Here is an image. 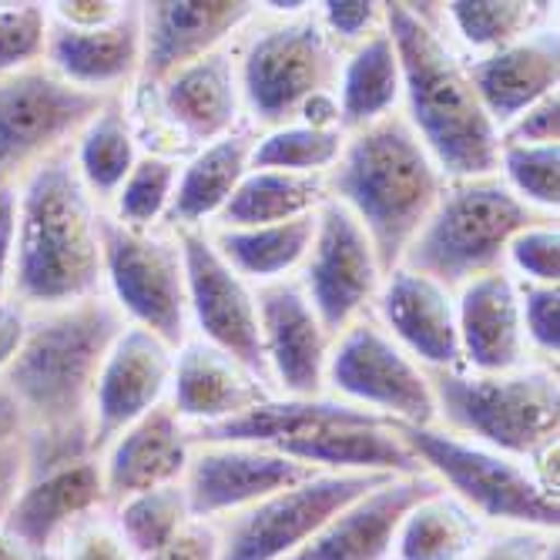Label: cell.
<instances>
[{"label":"cell","instance_id":"cb8c5ba5","mask_svg":"<svg viewBox=\"0 0 560 560\" xmlns=\"http://www.w3.org/2000/svg\"><path fill=\"white\" fill-rule=\"evenodd\" d=\"M436 487L440 483L427 474L393 477L342 506L289 560H389L402 514Z\"/></svg>","mask_w":560,"mask_h":560},{"label":"cell","instance_id":"8fae6325","mask_svg":"<svg viewBox=\"0 0 560 560\" xmlns=\"http://www.w3.org/2000/svg\"><path fill=\"white\" fill-rule=\"evenodd\" d=\"M326 393L389 423L436 427V399L427 370L410 360L373 316L336 336Z\"/></svg>","mask_w":560,"mask_h":560},{"label":"cell","instance_id":"30bf717a","mask_svg":"<svg viewBox=\"0 0 560 560\" xmlns=\"http://www.w3.org/2000/svg\"><path fill=\"white\" fill-rule=\"evenodd\" d=\"M105 101L61 81L47 65L0 78V185H18L65 151Z\"/></svg>","mask_w":560,"mask_h":560},{"label":"cell","instance_id":"836d02e7","mask_svg":"<svg viewBox=\"0 0 560 560\" xmlns=\"http://www.w3.org/2000/svg\"><path fill=\"white\" fill-rule=\"evenodd\" d=\"M329 198L326 175H292L272 168H248L238 182L235 195L229 198L225 212L215 219L212 229H256L292 222L313 215Z\"/></svg>","mask_w":560,"mask_h":560},{"label":"cell","instance_id":"f1b7e54d","mask_svg":"<svg viewBox=\"0 0 560 560\" xmlns=\"http://www.w3.org/2000/svg\"><path fill=\"white\" fill-rule=\"evenodd\" d=\"M259 131L242 125L238 131L198 148L195 155L182 162L178 185L172 195V209L165 215V229H212L215 219L225 212L229 198L235 195L238 182L252 168V148Z\"/></svg>","mask_w":560,"mask_h":560},{"label":"cell","instance_id":"52a82bcc","mask_svg":"<svg viewBox=\"0 0 560 560\" xmlns=\"http://www.w3.org/2000/svg\"><path fill=\"white\" fill-rule=\"evenodd\" d=\"M550 219L557 215L530 209L500 182V175L446 182L443 198L399 266L456 292L487 272L503 269L511 238Z\"/></svg>","mask_w":560,"mask_h":560},{"label":"cell","instance_id":"8992f818","mask_svg":"<svg viewBox=\"0 0 560 560\" xmlns=\"http://www.w3.org/2000/svg\"><path fill=\"white\" fill-rule=\"evenodd\" d=\"M245 125L272 131L295 125L302 105L336 91L342 50L316 18V4H259L232 44Z\"/></svg>","mask_w":560,"mask_h":560},{"label":"cell","instance_id":"74e56055","mask_svg":"<svg viewBox=\"0 0 560 560\" xmlns=\"http://www.w3.org/2000/svg\"><path fill=\"white\" fill-rule=\"evenodd\" d=\"M346 131H319L305 125H282L259 131L252 148V168H272L292 175H329L339 162Z\"/></svg>","mask_w":560,"mask_h":560},{"label":"cell","instance_id":"ba28073f","mask_svg":"<svg viewBox=\"0 0 560 560\" xmlns=\"http://www.w3.org/2000/svg\"><path fill=\"white\" fill-rule=\"evenodd\" d=\"M393 430L413 453L420 470L450 497L470 506L487 527H527L547 534L560 530L557 490H550L530 464L453 436L440 427L393 423Z\"/></svg>","mask_w":560,"mask_h":560},{"label":"cell","instance_id":"f5cc1de1","mask_svg":"<svg viewBox=\"0 0 560 560\" xmlns=\"http://www.w3.org/2000/svg\"><path fill=\"white\" fill-rule=\"evenodd\" d=\"M40 553H34L21 537H14L4 524H0V560H37Z\"/></svg>","mask_w":560,"mask_h":560},{"label":"cell","instance_id":"7a4b0ae2","mask_svg":"<svg viewBox=\"0 0 560 560\" xmlns=\"http://www.w3.org/2000/svg\"><path fill=\"white\" fill-rule=\"evenodd\" d=\"M402 74V118L427 144L446 182L497 175L500 131L487 118L460 55L443 27L440 4H386Z\"/></svg>","mask_w":560,"mask_h":560},{"label":"cell","instance_id":"c3c4849f","mask_svg":"<svg viewBox=\"0 0 560 560\" xmlns=\"http://www.w3.org/2000/svg\"><path fill=\"white\" fill-rule=\"evenodd\" d=\"M148 560H219V530L212 521H191L172 544Z\"/></svg>","mask_w":560,"mask_h":560},{"label":"cell","instance_id":"e0dca14e","mask_svg":"<svg viewBox=\"0 0 560 560\" xmlns=\"http://www.w3.org/2000/svg\"><path fill=\"white\" fill-rule=\"evenodd\" d=\"M248 0H151L141 4V88H155L178 68L235 44L256 21Z\"/></svg>","mask_w":560,"mask_h":560},{"label":"cell","instance_id":"d590c367","mask_svg":"<svg viewBox=\"0 0 560 560\" xmlns=\"http://www.w3.org/2000/svg\"><path fill=\"white\" fill-rule=\"evenodd\" d=\"M121 537L131 544V550L148 560L151 553H159L165 544H172L195 517L188 511V497L182 483L155 487L135 493L115 506H108Z\"/></svg>","mask_w":560,"mask_h":560},{"label":"cell","instance_id":"5b68a950","mask_svg":"<svg viewBox=\"0 0 560 560\" xmlns=\"http://www.w3.org/2000/svg\"><path fill=\"white\" fill-rule=\"evenodd\" d=\"M436 399V427L530 464L557 490L560 376L557 366L527 363L506 373L467 366L427 370Z\"/></svg>","mask_w":560,"mask_h":560},{"label":"cell","instance_id":"7bdbcfd3","mask_svg":"<svg viewBox=\"0 0 560 560\" xmlns=\"http://www.w3.org/2000/svg\"><path fill=\"white\" fill-rule=\"evenodd\" d=\"M58 560H141L131 544L121 537L112 511H94L84 521H78L50 550Z\"/></svg>","mask_w":560,"mask_h":560},{"label":"cell","instance_id":"f546056e","mask_svg":"<svg viewBox=\"0 0 560 560\" xmlns=\"http://www.w3.org/2000/svg\"><path fill=\"white\" fill-rule=\"evenodd\" d=\"M336 101H339V128L346 135L363 131L399 112L402 74H399V58H396V47L386 27L342 55Z\"/></svg>","mask_w":560,"mask_h":560},{"label":"cell","instance_id":"3957f363","mask_svg":"<svg viewBox=\"0 0 560 560\" xmlns=\"http://www.w3.org/2000/svg\"><path fill=\"white\" fill-rule=\"evenodd\" d=\"M21 219L11 299L47 313L105 292L101 219L105 209L84 188L71 144L18 182Z\"/></svg>","mask_w":560,"mask_h":560},{"label":"cell","instance_id":"9a60e30c","mask_svg":"<svg viewBox=\"0 0 560 560\" xmlns=\"http://www.w3.org/2000/svg\"><path fill=\"white\" fill-rule=\"evenodd\" d=\"M185 285H188V323L191 336L235 355L242 366L269 383L259 336L256 285L245 282L215 248L206 229H182ZM272 386V383H269Z\"/></svg>","mask_w":560,"mask_h":560},{"label":"cell","instance_id":"4316f807","mask_svg":"<svg viewBox=\"0 0 560 560\" xmlns=\"http://www.w3.org/2000/svg\"><path fill=\"white\" fill-rule=\"evenodd\" d=\"M105 506L108 497L105 480H101V464L97 456H88V460L27 477L4 527L34 553H50L78 521L94 511H105Z\"/></svg>","mask_w":560,"mask_h":560},{"label":"cell","instance_id":"ffe728a7","mask_svg":"<svg viewBox=\"0 0 560 560\" xmlns=\"http://www.w3.org/2000/svg\"><path fill=\"white\" fill-rule=\"evenodd\" d=\"M370 316L423 370L464 366L460 329H456V292L436 279L396 266L383 279Z\"/></svg>","mask_w":560,"mask_h":560},{"label":"cell","instance_id":"d4e9b609","mask_svg":"<svg viewBox=\"0 0 560 560\" xmlns=\"http://www.w3.org/2000/svg\"><path fill=\"white\" fill-rule=\"evenodd\" d=\"M188 456H191V430L175 417L168 402L155 406V410L144 413L128 430H121L97 453L108 506L144 490L182 483Z\"/></svg>","mask_w":560,"mask_h":560},{"label":"cell","instance_id":"681fc988","mask_svg":"<svg viewBox=\"0 0 560 560\" xmlns=\"http://www.w3.org/2000/svg\"><path fill=\"white\" fill-rule=\"evenodd\" d=\"M27 483V446L24 436L0 443V524L8 521Z\"/></svg>","mask_w":560,"mask_h":560},{"label":"cell","instance_id":"5bb4252c","mask_svg":"<svg viewBox=\"0 0 560 560\" xmlns=\"http://www.w3.org/2000/svg\"><path fill=\"white\" fill-rule=\"evenodd\" d=\"M128 101L148 115H159V125L165 128L168 148L178 162L245 125L232 44L178 68L155 88L135 84Z\"/></svg>","mask_w":560,"mask_h":560},{"label":"cell","instance_id":"7402d4cb","mask_svg":"<svg viewBox=\"0 0 560 560\" xmlns=\"http://www.w3.org/2000/svg\"><path fill=\"white\" fill-rule=\"evenodd\" d=\"M272 396L279 393L259 373H252L235 355L206 339L188 336L175 349L168 406L188 430L225 423Z\"/></svg>","mask_w":560,"mask_h":560},{"label":"cell","instance_id":"1f68e13d","mask_svg":"<svg viewBox=\"0 0 560 560\" xmlns=\"http://www.w3.org/2000/svg\"><path fill=\"white\" fill-rule=\"evenodd\" d=\"M222 259L252 285H272L295 279L316 235V212L292 222L256 229H206Z\"/></svg>","mask_w":560,"mask_h":560},{"label":"cell","instance_id":"ee69618b","mask_svg":"<svg viewBox=\"0 0 560 560\" xmlns=\"http://www.w3.org/2000/svg\"><path fill=\"white\" fill-rule=\"evenodd\" d=\"M316 18L329 40L346 55V50L360 47L386 27V4H376V0H326V4H316Z\"/></svg>","mask_w":560,"mask_h":560},{"label":"cell","instance_id":"ac0fdd59","mask_svg":"<svg viewBox=\"0 0 560 560\" xmlns=\"http://www.w3.org/2000/svg\"><path fill=\"white\" fill-rule=\"evenodd\" d=\"M259 336L269 383L279 396H323L332 332L313 310L299 279L256 289Z\"/></svg>","mask_w":560,"mask_h":560},{"label":"cell","instance_id":"f6af8a7d","mask_svg":"<svg viewBox=\"0 0 560 560\" xmlns=\"http://www.w3.org/2000/svg\"><path fill=\"white\" fill-rule=\"evenodd\" d=\"M470 560H560L557 534L527 527H490Z\"/></svg>","mask_w":560,"mask_h":560},{"label":"cell","instance_id":"8d00e7d4","mask_svg":"<svg viewBox=\"0 0 560 560\" xmlns=\"http://www.w3.org/2000/svg\"><path fill=\"white\" fill-rule=\"evenodd\" d=\"M178 172H182L178 159L141 151V159L135 162L131 175L115 191L112 206L105 212L128 229H165V215L172 209Z\"/></svg>","mask_w":560,"mask_h":560},{"label":"cell","instance_id":"b9f144b4","mask_svg":"<svg viewBox=\"0 0 560 560\" xmlns=\"http://www.w3.org/2000/svg\"><path fill=\"white\" fill-rule=\"evenodd\" d=\"M521 289V319L530 355L537 363L557 366L560 355V285L517 282Z\"/></svg>","mask_w":560,"mask_h":560},{"label":"cell","instance_id":"9c48e42d","mask_svg":"<svg viewBox=\"0 0 560 560\" xmlns=\"http://www.w3.org/2000/svg\"><path fill=\"white\" fill-rule=\"evenodd\" d=\"M101 262H105V292L128 326L155 332L172 349L191 336L178 232L128 229L105 212L101 219Z\"/></svg>","mask_w":560,"mask_h":560},{"label":"cell","instance_id":"bcb514c9","mask_svg":"<svg viewBox=\"0 0 560 560\" xmlns=\"http://www.w3.org/2000/svg\"><path fill=\"white\" fill-rule=\"evenodd\" d=\"M500 144H560V94H547L500 131Z\"/></svg>","mask_w":560,"mask_h":560},{"label":"cell","instance_id":"60d3db41","mask_svg":"<svg viewBox=\"0 0 560 560\" xmlns=\"http://www.w3.org/2000/svg\"><path fill=\"white\" fill-rule=\"evenodd\" d=\"M503 269L517 282L557 285L560 282V229L557 219L517 232L506 245Z\"/></svg>","mask_w":560,"mask_h":560},{"label":"cell","instance_id":"f907efd6","mask_svg":"<svg viewBox=\"0 0 560 560\" xmlns=\"http://www.w3.org/2000/svg\"><path fill=\"white\" fill-rule=\"evenodd\" d=\"M27 326H31V313L18 299H0V380L14 366L18 352L27 339Z\"/></svg>","mask_w":560,"mask_h":560},{"label":"cell","instance_id":"277c9868","mask_svg":"<svg viewBox=\"0 0 560 560\" xmlns=\"http://www.w3.org/2000/svg\"><path fill=\"white\" fill-rule=\"evenodd\" d=\"M326 188L329 198L366 229L380 266L389 276L433 215L446 175L402 112H396L346 135L339 162L326 175Z\"/></svg>","mask_w":560,"mask_h":560},{"label":"cell","instance_id":"484cf974","mask_svg":"<svg viewBox=\"0 0 560 560\" xmlns=\"http://www.w3.org/2000/svg\"><path fill=\"white\" fill-rule=\"evenodd\" d=\"M470 84L480 97L487 118L503 131L540 97L557 91L560 81V37L553 21L506 44L493 55L467 61Z\"/></svg>","mask_w":560,"mask_h":560},{"label":"cell","instance_id":"4fadbf2b","mask_svg":"<svg viewBox=\"0 0 560 560\" xmlns=\"http://www.w3.org/2000/svg\"><path fill=\"white\" fill-rule=\"evenodd\" d=\"M295 279L336 339L352 323L373 313V302L383 289L386 272L380 266L366 229L339 201L326 198L316 209L313 248Z\"/></svg>","mask_w":560,"mask_h":560},{"label":"cell","instance_id":"f35d334b","mask_svg":"<svg viewBox=\"0 0 560 560\" xmlns=\"http://www.w3.org/2000/svg\"><path fill=\"white\" fill-rule=\"evenodd\" d=\"M500 182L544 215L560 206V144H500Z\"/></svg>","mask_w":560,"mask_h":560},{"label":"cell","instance_id":"7dc6e473","mask_svg":"<svg viewBox=\"0 0 560 560\" xmlns=\"http://www.w3.org/2000/svg\"><path fill=\"white\" fill-rule=\"evenodd\" d=\"M18 219H21V188L0 185V299L11 295L14 252H18Z\"/></svg>","mask_w":560,"mask_h":560},{"label":"cell","instance_id":"816d5d0a","mask_svg":"<svg viewBox=\"0 0 560 560\" xmlns=\"http://www.w3.org/2000/svg\"><path fill=\"white\" fill-rule=\"evenodd\" d=\"M18 436H24V413L18 399L11 396V389L4 386V380H0V443L18 440Z\"/></svg>","mask_w":560,"mask_h":560},{"label":"cell","instance_id":"44dd1931","mask_svg":"<svg viewBox=\"0 0 560 560\" xmlns=\"http://www.w3.org/2000/svg\"><path fill=\"white\" fill-rule=\"evenodd\" d=\"M44 65L91 94H128L141 74V4L97 27H71L47 14Z\"/></svg>","mask_w":560,"mask_h":560},{"label":"cell","instance_id":"6da1fadb","mask_svg":"<svg viewBox=\"0 0 560 560\" xmlns=\"http://www.w3.org/2000/svg\"><path fill=\"white\" fill-rule=\"evenodd\" d=\"M128 319L108 292L31 313L27 339L4 386L24 413L27 477L58 470L94 456L91 446V399L94 383L115 339Z\"/></svg>","mask_w":560,"mask_h":560},{"label":"cell","instance_id":"7c38bea8","mask_svg":"<svg viewBox=\"0 0 560 560\" xmlns=\"http://www.w3.org/2000/svg\"><path fill=\"white\" fill-rule=\"evenodd\" d=\"M393 477L316 474L299 487L272 493L238 514L212 521L219 530V560H289L342 506Z\"/></svg>","mask_w":560,"mask_h":560},{"label":"cell","instance_id":"83f0119b","mask_svg":"<svg viewBox=\"0 0 560 560\" xmlns=\"http://www.w3.org/2000/svg\"><path fill=\"white\" fill-rule=\"evenodd\" d=\"M269 450H279L299 464H310L319 474H366V477L423 474L420 464L413 460V453L396 436L393 423L383 417H355V420L329 423Z\"/></svg>","mask_w":560,"mask_h":560},{"label":"cell","instance_id":"603a6c76","mask_svg":"<svg viewBox=\"0 0 560 560\" xmlns=\"http://www.w3.org/2000/svg\"><path fill=\"white\" fill-rule=\"evenodd\" d=\"M456 329H460V355L467 370L506 373L537 363L524 336L521 289L506 269L487 272L456 289Z\"/></svg>","mask_w":560,"mask_h":560},{"label":"cell","instance_id":"db71d44e","mask_svg":"<svg viewBox=\"0 0 560 560\" xmlns=\"http://www.w3.org/2000/svg\"><path fill=\"white\" fill-rule=\"evenodd\" d=\"M37 560H58V557H55V553H40Z\"/></svg>","mask_w":560,"mask_h":560},{"label":"cell","instance_id":"ab89813d","mask_svg":"<svg viewBox=\"0 0 560 560\" xmlns=\"http://www.w3.org/2000/svg\"><path fill=\"white\" fill-rule=\"evenodd\" d=\"M47 4H0V78L44 65Z\"/></svg>","mask_w":560,"mask_h":560},{"label":"cell","instance_id":"d6a6232c","mask_svg":"<svg viewBox=\"0 0 560 560\" xmlns=\"http://www.w3.org/2000/svg\"><path fill=\"white\" fill-rule=\"evenodd\" d=\"M71 159L91 198L101 209H108L115 191L141 159V144L128 115V94H115L101 105V112L71 141Z\"/></svg>","mask_w":560,"mask_h":560},{"label":"cell","instance_id":"4dcf8cb0","mask_svg":"<svg viewBox=\"0 0 560 560\" xmlns=\"http://www.w3.org/2000/svg\"><path fill=\"white\" fill-rule=\"evenodd\" d=\"M487 534L490 527L470 506L436 487L402 514L389 560H470Z\"/></svg>","mask_w":560,"mask_h":560},{"label":"cell","instance_id":"d6986e66","mask_svg":"<svg viewBox=\"0 0 560 560\" xmlns=\"http://www.w3.org/2000/svg\"><path fill=\"white\" fill-rule=\"evenodd\" d=\"M175 349L155 332L128 326L101 363L91 399V446L94 456L121 430L138 423L155 406L168 402Z\"/></svg>","mask_w":560,"mask_h":560},{"label":"cell","instance_id":"2e32d148","mask_svg":"<svg viewBox=\"0 0 560 560\" xmlns=\"http://www.w3.org/2000/svg\"><path fill=\"white\" fill-rule=\"evenodd\" d=\"M319 470L292 456L248 443H191L182 477L195 521H222L272 493L313 480Z\"/></svg>","mask_w":560,"mask_h":560},{"label":"cell","instance_id":"e575fe53","mask_svg":"<svg viewBox=\"0 0 560 560\" xmlns=\"http://www.w3.org/2000/svg\"><path fill=\"white\" fill-rule=\"evenodd\" d=\"M553 8L557 4H527V0H450L440 4V18L453 44L483 58L550 24Z\"/></svg>","mask_w":560,"mask_h":560}]
</instances>
